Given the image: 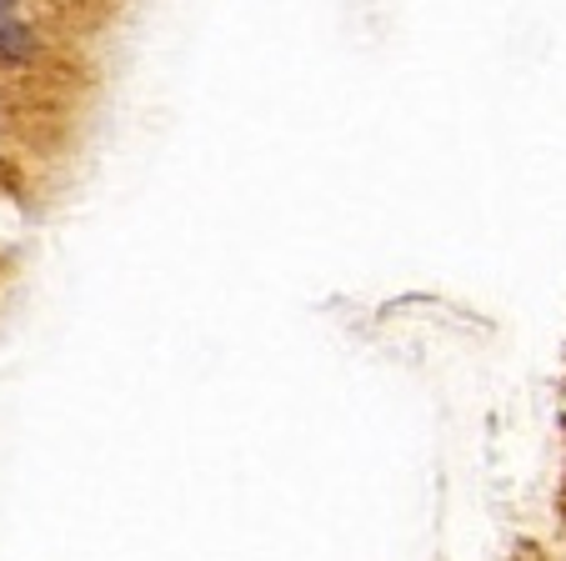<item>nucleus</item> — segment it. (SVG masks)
Wrapping results in <instances>:
<instances>
[]
</instances>
